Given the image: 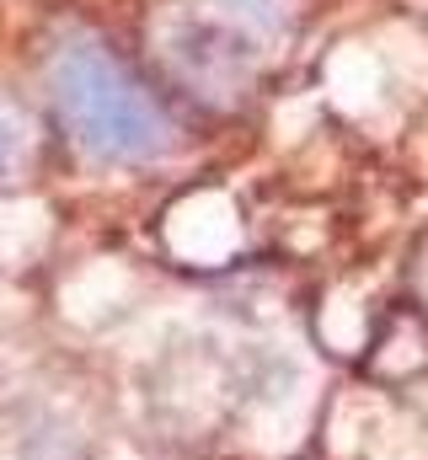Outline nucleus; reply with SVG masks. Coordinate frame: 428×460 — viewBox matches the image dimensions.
<instances>
[{"label":"nucleus","instance_id":"f257e3e1","mask_svg":"<svg viewBox=\"0 0 428 460\" xmlns=\"http://www.w3.org/2000/svg\"><path fill=\"white\" fill-rule=\"evenodd\" d=\"M54 102L70 123V134L107 161H145L166 150V113L156 97L107 54L92 43H76L54 65Z\"/></svg>","mask_w":428,"mask_h":460},{"label":"nucleus","instance_id":"f03ea898","mask_svg":"<svg viewBox=\"0 0 428 460\" xmlns=\"http://www.w3.org/2000/svg\"><path fill=\"white\" fill-rule=\"evenodd\" d=\"M22 150H27V123H22L16 113H5V108H0V166H11Z\"/></svg>","mask_w":428,"mask_h":460}]
</instances>
